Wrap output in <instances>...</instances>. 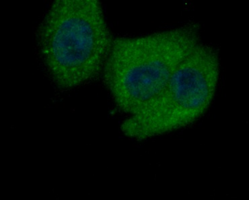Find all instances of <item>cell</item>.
<instances>
[{
    "instance_id": "3",
    "label": "cell",
    "mask_w": 249,
    "mask_h": 200,
    "mask_svg": "<svg viewBox=\"0 0 249 200\" xmlns=\"http://www.w3.org/2000/svg\"><path fill=\"white\" fill-rule=\"evenodd\" d=\"M220 74L217 50L200 43L177 68L162 90L140 111L124 121L123 132L129 138L143 140L192 124L212 105Z\"/></svg>"
},
{
    "instance_id": "1",
    "label": "cell",
    "mask_w": 249,
    "mask_h": 200,
    "mask_svg": "<svg viewBox=\"0 0 249 200\" xmlns=\"http://www.w3.org/2000/svg\"><path fill=\"white\" fill-rule=\"evenodd\" d=\"M200 43L201 30L196 22L113 38L103 75L117 108L129 116L140 111Z\"/></svg>"
},
{
    "instance_id": "2",
    "label": "cell",
    "mask_w": 249,
    "mask_h": 200,
    "mask_svg": "<svg viewBox=\"0 0 249 200\" xmlns=\"http://www.w3.org/2000/svg\"><path fill=\"white\" fill-rule=\"evenodd\" d=\"M113 38L96 0H57L36 34L46 73L68 91L92 81L103 72Z\"/></svg>"
}]
</instances>
